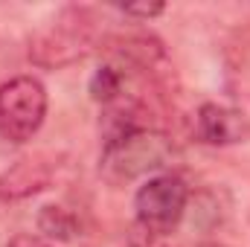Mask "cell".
I'll return each instance as SVG.
<instances>
[{
  "mask_svg": "<svg viewBox=\"0 0 250 247\" xmlns=\"http://www.w3.org/2000/svg\"><path fill=\"white\" fill-rule=\"evenodd\" d=\"M163 3H146V6H123L125 18H140V21H151L157 15H163Z\"/></svg>",
  "mask_w": 250,
  "mask_h": 247,
  "instance_id": "8",
  "label": "cell"
},
{
  "mask_svg": "<svg viewBox=\"0 0 250 247\" xmlns=\"http://www.w3.org/2000/svg\"><path fill=\"white\" fill-rule=\"evenodd\" d=\"M93 15L90 9H67L59 15V21L44 29L29 56L44 67H62L84 59L93 47H96V26H93Z\"/></svg>",
  "mask_w": 250,
  "mask_h": 247,
  "instance_id": "4",
  "label": "cell"
},
{
  "mask_svg": "<svg viewBox=\"0 0 250 247\" xmlns=\"http://www.w3.org/2000/svg\"><path fill=\"white\" fill-rule=\"evenodd\" d=\"M178 157H181V148L169 134L154 128H140L102 148L99 175L114 186L131 184L140 178L148 181L154 175H163Z\"/></svg>",
  "mask_w": 250,
  "mask_h": 247,
  "instance_id": "1",
  "label": "cell"
},
{
  "mask_svg": "<svg viewBox=\"0 0 250 247\" xmlns=\"http://www.w3.org/2000/svg\"><path fill=\"white\" fill-rule=\"evenodd\" d=\"M201 247H224V245H201Z\"/></svg>",
  "mask_w": 250,
  "mask_h": 247,
  "instance_id": "10",
  "label": "cell"
},
{
  "mask_svg": "<svg viewBox=\"0 0 250 247\" xmlns=\"http://www.w3.org/2000/svg\"><path fill=\"white\" fill-rule=\"evenodd\" d=\"M187 206H189V186L175 172H163V175L148 178L134 195L137 224L146 233H154V236L172 233L181 224V218L187 215Z\"/></svg>",
  "mask_w": 250,
  "mask_h": 247,
  "instance_id": "3",
  "label": "cell"
},
{
  "mask_svg": "<svg viewBox=\"0 0 250 247\" xmlns=\"http://www.w3.org/2000/svg\"><path fill=\"white\" fill-rule=\"evenodd\" d=\"M90 96L99 102V105H111L123 96V73L114 67V64H105L99 67L93 76H90Z\"/></svg>",
  "mask_w": 250,
  "mask_h": 247,
  "instance_id": "6",
  "label": "cell"
},
{
  "mask_svg": "<svg viewBox=\"0 0 250 247\" xmlns=\"http://www.w3.org/2000/svg\"><path fill=\"white\" fill-rule=\"evenodd\" d=\"M47 117V87L35 76H15L0 84V140L26 143Z\"/></svg>",
  "mask_w": 250,
  "mask_h": 247,
  "instance_id": "2",
  "label": "cell"
},
{
  "mask_svg": "<svg viewBox=\"0 0 250 247\" xmlns=\"http://www.w3.org/2000/svg\"><path fill=\"white\" fill-rule=\"evenodd\" d=\"M6 247H53L50 242H44V239H38V236H29V233H18L15 239H9V245Z\"/></svg>",
  "mask_w": 250,
  "mask_h": 247,
  "instance_id": "9",
  "label": "cell"
},
{
  "mask_svg": "<svg viewBox=\"0 0 250 247\" xmlns=\"http://www.w3.org/2000/svg\"><path fill=\"white\" fill-rule=\"evenodd\" d=\"M38 227H41V233H47L50 239H73V233H76V218L64 209V206H44L41 209V215H38Z\"/></svg>",
  "mask_w": 250,
  "mask_h": 247,
  "instance_id": "7",
  "label": "cell"
},
{
  "mask_svg": "<svg viewBox=\"0 0 250 247\" xmlns=\"http://www.w3.org/2000/svg\"><path fill=\"white\" fill-rule=\"evenodd\" d=\"M195 137L204 145H239L250 140V117L239 108L207 102L198 108Z\"/></svg>",
  "mask_w": 250,
  "mask_h": 247,
  "instance_id": "5",
  "label": "cell"
}]
</instances>
